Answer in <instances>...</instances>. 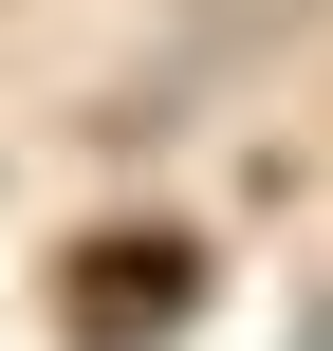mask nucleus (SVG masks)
Instances as JSON below:
<instances>
[{
  "instance_id": "obj_1",
  "label": "nucleus",
  "mask_w": 333,
  "mask_h": 351,
  "mask_svg": "<svg viewBox=\"0 0 333 351\" xmlns=\"http://www.w3.org/2000/svg\"><path fill=\"white\" fill-rule=\"evenodd\" d=\"M185 296H204V241H93L74 259V351H130V333H185Z\"/></svg>"
}]
</instances>
